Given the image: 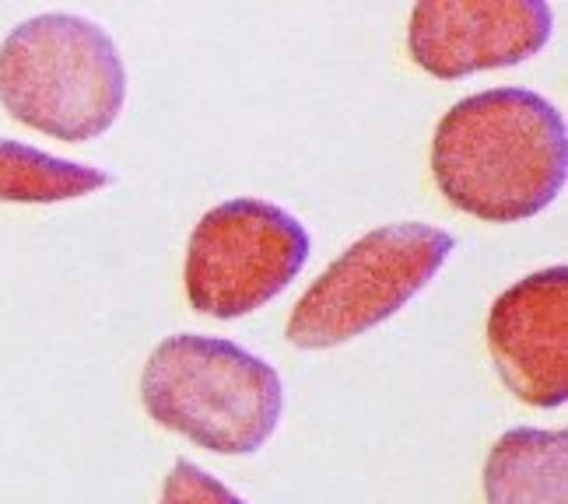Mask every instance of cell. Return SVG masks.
Listing matches in <instances>:
<instances>
[{
	"label": "cell",
	"mask_w": 568,
	"mask_h": 504,
	"mask_svg": "<svg viewBox=\"0 0 568 504\" xmlns=\"http://www.w3.org/2000/svg\"><path fill=\"white\" fill-rule=\"evenodd\" d=\"M148 418L217 455H256L284 413L281 376L232 340L176 333L141 371Z\"/></svg>",
	"instance_id": "cell-2"
},
{
	"label": "cell",
	"mask_w": 568,
	"mask_h": 504,
	"mask_svg": "<svg viewBox=\"0 0 568 504\" xmlns=\"http://www.w3.org/2000/svg\"><path fill=\"white\" fill-rule=\"evenodd\" d=\"M488 504H568V431L513 428L485 463Z\"/></svg>",
	"instance_id": "cell-8"
},
{
	"label": "cell",
	"mask_w": 568,
	"mask_h": 504,
	"mask_svg": "<svg viewBox=\"0 0 568 504\" xmlns=\"http://www.w3.org/2000/svg\"><path fill=\"white\" fill-rule=\"evenodd\" d=\"M126 68L113 35L78 14H36L0 47V105L39 134L81 144L123 113Z\"/></svg>",
	"instance_id": "cell-3"
},
{
	"label": "cell",
	"mask_w": 568,
	"mask_h": 504,
	"mask_svg": "<svg viewBox=\"0 0 568 504\" xmlns=\"http://www.w3.org/2000/svg\"><path fill=\"white\" fill-rule=\"evenodd\" d=\"M488 350L516 400L537 410L568 403V267L537 270L495 298Z\"/></svg>",
	"instance_id": "cell-7"
},
{
	"label": "cell",
	"mask_w": 568,
	"mask_h": 504,
	"mask_svg": "<svg viewBox=\"0 0 568 504\" xmlns=\"http://www.w3.org/2000/svg\"><path fill=\"white\" fill-rule=\"evenodd\" d=\"M555 14L544 0H425L410 11L407 50L439 81L516 68L548 47Z\"/></svg>",
	"instance_id": "cell-6"
},
{
	"label": "cell",
	"mask_w": 568,
	"mask_h": 504,
	"mask_svg": "<svg viewBox=\"0 0 568 504\" xmlns=\"http://www.w3.org/2000/svg\"><path fill=\"white\" fill-rule=\"evenodd\" d=\"M456 238L425 222L365 232L326 267L288 316L284 337L298 350L352 343L397 316L439 277Z\"/></svg>",
	"instance_id": "cell-4"
},
{
	"label": "cell",
	"mask_w": 568,
	"mask_h": 504,
	"mask_svg": "<svg viewBox=\"0 0 568 504\" xmlns=\"http://www.w3.org/2000/svg\"><path fill=\"white\" fill-rule=\"evenodd\" d=\"M113 183V172L0 137V204H63Z\"/></svg>",
	"instance_id": "cell-9"
},
{
	"label": "cell",
	"mask_w": 568,
	"mask_h": 504,
	"mask_svg": "<svg viewBox=\"0 0 568 504\" xmlns=\"http://www.w3.org/2000/svg\"><path fill=\"white\" fill-rule=\"evenodd\" d=\"M432 175L446 200L491 225L548 210L568 179V126L530 88H488L435 126Z\"/></svg>",
	"instance_id": "cell-1"
},
{
	"label": "cell",
	"mask_w": 568,
	"mask_h": 504,
	"mask_svg": "<svg viewBox=\"0 0 568 504\" xmlns=\"http://www.w3.org/2000/svg\"><path fill=\"white\" fill-rule=\"evenodd\" d=\"M310 232L277 204L239 196L211 207L186 246V298L201 316L243 319L288 291L310 259Z\"/></svg>",
	"instance_id": "cell-5"
},
{
	"label": "cell",
	"mask_w": 568,
	"mask_h": 504,
	"mask_svg": "<svg viewBox=\"0 0 568 504\" xmlns=\"http://www.w3.org/2000/svg\"><path fill=\"white\" fill-rule=\"evenodd\" d=\"M162 504H246L235 491H229L222 480L211 476L207 470L180 459L172 473L165 476Z\"/></svg>",
	"instance_id": "cell-10"
}]
</instances>
